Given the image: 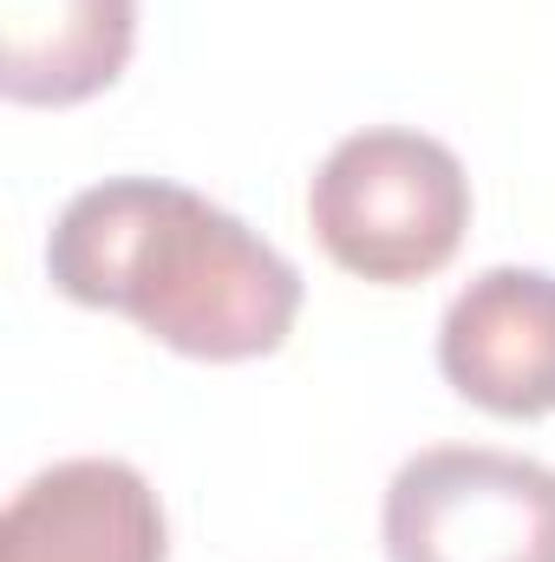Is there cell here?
<instances>
[{"mask_svg": "<svg viewBox=\"0 0 555 562\" xmlns=\"http://www.w3.org/2000/svg\"><path fill=\"white\" fill-rule=\"evenodd\" d=\"M46 276L66 301L125 314L157 347L209 367L275 353L301 314V276L275 243L163 177L79 190L46 236Z\"/></svg>", "mask_w": 555, "mask_h": 562, "instance_id": "obj_1", "label": "cell"}, {"mask_svg": "<svg viewBox=\"0 0 555 562\" xmlns=\"http://www.w3.org/2000/svg\"><path fill=\"white\" fill-rule=\"evenodd\" d=\"M163 504L125 458H66L0 517V562H163Z\"/></svg>", "mask_w": 555, "mask_h": 562, "instance_id": "obj_5", "label": "cell"}, {"mask_svg": "<svg viewBox=\"0 0 555 562\" xmlns=\"http://www.w3.org/2000/svg\"><path fill=\"white\" fill-rule=\"evenodd\" d=\"M307 223L333 269L380 288H412L464 249L471 177L451 144L406 125H366L314 170Z\"/></svg>", "mask_w": 555, "mask_h": 562, "instance_id": "obj_2", "label": "cell"}, {"mask_svg": "<svg viewBox=\"0 0 555 562\" xmlns=\"http://www.w3.org/2000/svg\"><path fill=\"white\" fill-rule=\"evenodd\" d=\"M138 46V0H0V92L13 105H86Z\"/></svg>", "mask_w": 555, "mask_h": 562, "instance_id": "obj_6", "label": "cell"}, {"mask_svg": "<svg viewBox=\"0 0 555 562\" xmlns=\"http://www.w3.org/2000/svg\"><path fill=\"white\" fill-rule=\"evenodd\" d=\"M393 562H555V471L490 445H431L386 484Z\"/></svg>", "mask_w": 555, "mask_h": 562, "instance_id": "obj_3", "label": "cell"}, {"mask_svg": "<svg viewBox=\"0 0 555 562\" xmlns=\"http://www.w3.org/2000/svg\"><path fill=\"white\" fill-rule=\"evenodd\" d=\"M438 373L457 400L490 419L555 413V276L550 269H484L438 327Z\"/></svg>", "mask_w": 555, "mask_h": 562, "instance_id": "obj_4", "label": "cell"}]
</instances>
